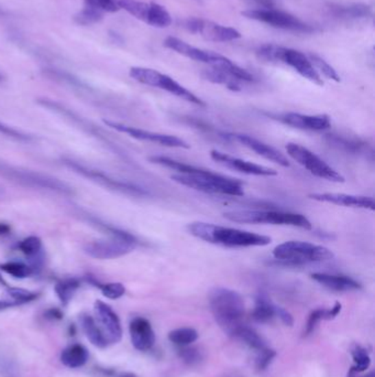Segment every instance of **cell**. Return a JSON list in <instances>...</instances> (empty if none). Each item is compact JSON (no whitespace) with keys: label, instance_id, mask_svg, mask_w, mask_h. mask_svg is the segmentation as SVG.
I'll use <instances>...</instances> for the list:
<instances>
[{"label":"cell","instance_id":"cell-37","mask_svg":"<svg viewBox=\"0 0 375 377\" xmlns=\"http://www.w3.org/2000/svg\"><path fill=\"white\" fill-rule=\"evenodd\" d=\"M307 56H309V61L311 62L313 67H315V70L318 72L320 76H324L328 80H331V81L340 82L339 74L322 56H317L315 54H309Z\"/></svg>","mask_w":375,"mask_h":377},{"label":"cell","instance_id":"cell-44","mask_svg":"<svg viewBox=\"0 0 375 377\" xmlns=\"http://www.w3.org/2000/svg\"><path fill=\"white\" fill-rule=\"evenodd\" d=\"M0 134L5 135L7 137L12 138V139L19 140V141H30L32 137L29 135L23 134L19 132L17 129L12 128L10 126L0 122Z\"/></svg>","mask_w":375,"mask_h":377},{"label":"cell","instance_id":"cell-25","mask_svg":"<svg viewBox=\"0 0 375 377\" xmlns=\"http://www.w3.org/2000/svg\"><path fill=\"white\" fill-rule=\"evenodd\" d=\"M23 254L27 256L29 260V265L36 271V269H40L43 264V247H42V242L38 236H29L25 240L19 242L17 245Z\"/></svg>","mask_w":375,"mask_h":377},{"label":"cell","instance_id":"cell-26","mask_svg":"<svg viewBox=\"0 0 375 377\" xmlns=\"http://www.w3.org/2000/svg\"><path fill=\"white\" fill-rule=\"evenodd\" d=\"M278 308L276 304L271 301L265 293H260L256 298V306L252 311L253 320L260 323H267L272 321L278 315Z\"/></svg>","mask_w":375,"mask_h":377},{"label":"cell","instance_id":"cell-34","mask_svg":"<svg viewBox=\"0 0 375 377\" xmlns=\"http://www.w3.org/2000/svg\"><path fill=\"white\" fill-rule=\"evenodd\" d=\"M198 332L193 328H180L169 333V340L176 347H186L197 341Z\"/></svg>","mask_w":375,"mask_h":377},{"label":"cell","instance_id":"cell-3","mask_svg":"<svg viewBox=\"0 0 375 377\" xmlns=\"http://www.w3.org/2000/svg\"><path fill=\"white\" fill-rule=\"evenodd\" d=\"M171 179L178 185L191 187L200 192L220 194V196H243V182L234 178L223 176L209 170L206 174L199 176H187V174H176L171 176Z\"/></svg>","mask_w":375,"mask_h":377},{"label":"cell","instance_id":"cell-4","mask_svg":"<svg viewBox=\"0 0 375 377\" xmlns=\"http://www.w3.org/2000/svg\"><path fill=\"white\" fill-rule=\"evenodd\" d=\"M229 221L240 224H272L287 225L311 229L313 224L309 218L298 213L282 212V211H265V209H232L223 213Z\"/></svg>","mask_w":375,"mask_h":377},{"label":"cell","instance_id":"cell-40","mask_svg":"<svg viewBox=\"0 0 375 377\" xmlns=\"http://www.w3.org/2000/svg\"><path fill=\"white\" fill-rule=\"evenodd\" d=\"M7 295L12 299V301L16 302L18 306L25 305V304H28V302L34 301V300H36L39 297V293L25 290V289H21V288L12 287H8Z\"/></svg>","mask_w":375,"mask_h":377},{"label":"cell","instance_id":"cell-22","mask_svg":"<svg viewBox=\"0 0 375 377\" xmlns=\"http://www.w3.org/2000/svg\"><path fill=\"white\" fill-rule=\"evenodd\" d=\"M131 342L134 349L141 352H147L152 349L156 343V334L150 321L142 317L132 319L129 325Z\"/></svg>","mask_w":375,"mask_h":377},{"label":"cell","instance_id":"cell-47","mask_svg":"<svg viewBox=\"0 0 375 377\" xmlns=\"http://www.w3.org/2000/svg\"><path fill=\"white\" fill-rule=\"evenodd\" d=\"M256 3H260L264 8H274L276 3L273 0H256Z\"/></svg>","mask_w":375,"mask_h":377},{"label":"cell","instance_id":"cell-15","mask_svg":"<svg viewBox=\"0 0 375 377\" xmlns=\"http://www.w3.org/2000/svg\"><path fill=\"white\" fill-rule=\"evenodd\" d=\"M104 123L108 126V127H110V128L114 129L117 132L123 133V134L128 135V136L134 138V139L149 141V143L165 146V147H170V148H191V146L185 140L176 137V136H172V135L149 132V130H145V129L136 128V127H132V126L116 123V122H112V120L105 119L104 120Z\"/></svg>","mask_w":375,"mask_h":377},{"label":"cell","instance_id":"cell-7","mask_svg":"<svg viewBox=\"0 0 375 377\" xmlns=\"http://www.w3.org/2000/svg\"><path fill=\"white\" fill-rule=\"evenodd\" d=\"M106 232L110 235L109 240H93L84 246V251L89 258L101 260L123 258L138 245V240L134 235L123 229L108 227Z\"/></svg>","mask_w":375,"mask_h":377},{"label":"cell","instance_id":"cell-46","mask_svg":"<svg viewBox=\"0 0 375 377\" xmlns=\"http://www.w3.org/2000/svg\"><path fill=\"white\" fill-rule=\"evenodd\" d=\"M16 306H18L17 304L12 300H0V311L6 310V309L16 307Z\"/></svg>","mask_w":375,"mask_h":377},{"label":"cell","instance_id":"cell-18","mask_svg":"<svg viewBox=\"0 0 375 377\" xmlns=\"http://www.w3.org/2000/svg\"><path fill=\"white\" fill-rule=\"evenodd\" d=\"M94 311L97 318V324L108 343H118L123 338V327L117 313L112 310L110 306L100 300L95 302Z\"/></svg>","mask_w":375,"mask_h":377},{"label":"cell","instance_id":"cell-20","mask_svg":"<svg viewBox=\"0 0 375 377\" xmlns=\"http://www.w3.org/2000/svg\"><path fill=\"white\" fill-rule=\"evenodd\" d=\"M225 137L228 140H232V141L239 143L240 145L245 146L250 150L254 151L258 156L263 157L264 159L278 163V165H282L284 168L291 165L287 157L284 156L282 152L273 148L270 145L263 143L261 140L251 137L249 135L234 133V134H226Z\"/></svg>","mask_w":375,"mask_h":377},{"label":"cell","instance_id":"cell-13","mask_svg":"<svg viewBox=\"0 0 375 377\" xmlns=\"http://www.w3.org/2000/svg\"><path fill=\"white\" fill-rule=\"evenodd\" d=\"M120 9L132 14L156 28H167L172 23L170 12L165 7L156 3H143L138 0H118Z\"/></svg>","mask_w":375,"mask_h":377},{"label":"cell","instance_id":"cell-50","mask_svg":"<svg viewBox=\"0 0 375 377\" xmlns=\"http://www.w3.org/2000/svg\"><path fill=\"white\" fill-rule=\"evenodd\" d=\"M219 377H245L240 375L239 373H234V372H230V373H225V374L221 375Z\"/></svg>","mask_w":375,"mask_h":377},{"label":"cell","instance_id":"cell-49","mask_svg":"<svg viewBox=\"0 0 375 377\" xmlns=\"http://www.w3.org/2000/svg\"><path fill=\"white\" fill-rule=\"evenodd\" d=\"M348 377H375V375L373 372H371V373H369V374L367 375H364V376H359V374H354V373H352V372H349Z\"/></svg>","mask_w":375,"mask_h":377},{"label":"cell","instance_id":"cell-41","mask_svg":"<svg viewBox=\"0 0 375 377\" xmlns=\"http://www.w3.org/2000/svg\"><path fill=\"white\" fill-rule=\"evenodd\" d=\"M85 7L100 12H117L120 10L118 0H84Z\"/></svg>","mask_w":375,"mask_h":377},{"label":"cell","instance_id":"cell-23","mask_svg":"<svg viewBox=\"0 0 375 377\" xmlns=\"http://www.w3.org/2000/svg\"><path fill=\"white\" fill-rule=\"evenodd\" d=\"M311 279L317 284L327 288L329 290L337 293H346V291L360 290L362 286L360 282L353 279L351 277L343 275H330L325 273H315L311 274Z\"/></svg>","mask_w":375,"mask_h":377},{"label":"cell","instance_id":"cell-51","mask_svg":"<svg viewBox=\"0 0 375 377\" xmlns=\"http://www.w3.org/2000/svg\"><path fill=\"white\" fill-rule=\"evenodd\" d=\"M119 377H138L134 373H123V374L120 375Z\"/></svg>","mask_w":375,"mask_h":377},{"label":"cell","instance_id":"cell-16","mask_svg":"<svg viewBox=\"0 0 375 377\" xmlns=\"http://www.w3.org/2000/svg\"><path fill=\"white\" fill-rule=\"evenodd\" d=\"M165 47L170 50L176 51L178 54L186 56L189 59L202 62L205 65H210L211 67H225L226 65H228L229 61H231L228 58L216 54V52L195 48L186 42L178 39L176 36H167L165 41Z\"/></svg>","mask_w":375,"mask_h":377},{"label":"cell","instance_id":"cell-1","mask_svg":"<svg viewBox=\"0 0 375 377\" xmlns=\"http://www.w3.org/2000/svg\"><path fill=\"white\" fill-rule=\"evenodd\" d=\"M189 234L206 243L238 249V247H254L271 244L272 238L267 235L247 232L234 227H220L216 224L194 222L187 225Z\"/></svg>","mask_w":375,"mask_h":377},{"label":"cell","instance_id":"cell-19","mask_svg":"<svg viewBox=\"0 0 375 377\" xmlns=\"http://www.w3.org/2000/svg\"><path fill=\"white\" fill-rule=\"evenodd\" d=\"M210 157L211 159L218 162L219 165L238 171V172H242V174L256 176H278V171L274 170L272 168L256 165L253 162L236 158V157L230 156V155L225 154L219 150H211Z\"/></svg>","mask_w":375,"mask_h":377},{"label":"cell","instance_id":"cell-38","mask_svg":"<svg viewBox=\"0 0 375 377\" xmlns=\"http://www.w3.org/2000/svg\"><path fill=\"white\" fill-rule=\"evenodd\" d=\"M178 354L184 363L189 366L198 365L204 360L203 352L198 347H192V344L178 347Z\"/></svg>","mask_w":375,"mask_h":377},{"label":"cell","instance_id":"cell-29","mask_svg":"<svg viewBox=\"0 0 375 377\" xmlns=\"http://www.w3.org/2000/svg\"><path fill=\"white\" fill-rule=\"evenodd\" d=\"M342 305L340 302H336L334 307L330 309H324L319 308L309 315V320L306 322L305 331H304V336H309L314 333L317 325L323 320H332L336 318L340 312H341Z\"/></svg>","mask_w":375,"mask_h":377},{"label":"cell","instance_id":"cell-42","mask_svg":"<svg viewBox=\"0 0 375 377\" xmlns=\"http://www.w3.org/2000/svg\"><path fill=\"white\" fill-rule=\"evenodd\" d=\"M328 138L331 144H334L337 147H339L348 152H360L364 147V144L345 139V138L338 137V136H332V137L329 136Z\"/></svg>","mask_w":375,"mask_h":377},{"label":"cell","instance_id":"cell-48","mask_svg":"<svg viewBox=\"0 0 375 377\" xmlns=\"http://www.w3.org/2000/svg\"><path fill=\"white\" fill-rule=\"evenodd\" d=\"M10 231H12V229H10V227H9L8 224L0 223V236L9 234V233H10Z\"/></svg>","mask_w":375,"mask_h":377},{"label":"cell","instance_id":"cell-2","mask_svg":"<svg viewBox=\"0 0 375 377\" xmlns=\"http://www.w3.org/2000/svg\"><path fill=\"white\" fill-rule=\"evenodd\" d=\"M209 307L219 327L231 336L245 324V300L237 291L216 288L209 296Z\"/></svg>","mask_w":375,"mask_h":377},{"label":"cell","instance_id":"cell-32","mask_svg":"<svg viewBox=\"0 0 375 377\" xmlns=\"http://www.w3.org/2000/svg\"><path fill=\"white\" fill-rule=\"evenodd\" d=\"M81 287V282L77 278H66V279L60 280L54 287L56 296L59 298L62 305L67 306L70 304L73 297L76 291Z\"/></svg>","mask_w":375,"mask_h":377},{"label":"cell","instance_id":"cell-45","mask_svg":"<svg viewBox=\"0 0 375 377\" xmlns=\"http://www.w3.org/2000/svg\"><path fill=\"white\" fill-rule=\"evenodd\" d=\"M45 317L50 320H61L63 318V315L59 309H50L45 312Z\"/></svg>","mask_w":375,"mask_h":377},{"label":"cell","instance_id":"cell-5","mask_svg":"<svg viewBox=\"0 0 375 377\" xmlns=\"http://www.w3.org/2000/svg\"><path fill=\"white\" fill-rule=\"evenodd\" d=\"M273 256L278 262L287 266L320 263L335 258L334 253L325 246L300 240H289L280 244L273 249Z\"/></svg>","mask_w":375,"mask_h":377},{"label":"cell","instance_id":"cell-36","mask_svg":"<svg viewBox=\"0 0 375 377\" xmlns=\"http://www.w3.org/2000/svg\"><path fill=\"white\" fill-rule=\"evenodd\" d=\"M88 282H90L93 286L97 287L104 296L108 299L116 300L119 299L125 293V287L120 282H108V284H101L97 282L94 278H88Z\"/></svg>","mask_w":375,"mask_h":377},{"label":"cell","instance_id":"cell-14","mask_svg":"<svg viewBox=\"0 0 375 377\" xmlns=\"http://www.w3.org/2000/svg\"><path fill=\"white\" fill-rule=\"evenodd\" d=\"M183 25L184 28L192 34H199L207 41L229 42L241 38V34L237 29L219 25L210 20L189 18L184 21Z\"/></svg>","mask_w":375,"mask_h":377},{"label":"cell","instance_id":"cell-52","mask_svg":"<svg viewBox=\"0 0 375 377\" xmlns=\"http://www.w3.org/2000/svg\"><path fill=\"white\" fill-rule=\"evenodd\" d=\"M0 285L5 286V287H9L8 284H7L6 280L3 279L1 274H0Z\"/></svg>","mask_w":375,"mask_h":377},{"label":"cell","instance_id":"cell-31","mask_svg":"<svg viewBox=\"0 0 375 377\" xmlns=\"http://www.w3.org/2000/svg\"><path fill=\"white\" fill-rule=\"evenodd\" d=\"M232 338L243 342L247 347H250L256 353L260 352L262 350L267 349V342L264 341V339L261 335L256 332V330L252 328L247 327V324H243L239 329L237 330Z\"/></svg>","mask_w":375,"mask_h":377},{"label":"cell","instance_id":"cell-53","mask_svg":"<svg viewBox=\"0 0 375 377\" xmlns=\"http://www.w3.org/2000/svg\"><path fill=\"white\" fill-rule=\"evenodd\" d=\"M0 81H3V76L1 74H0Z\"/></svg>","mask_w":375,"mask_h":377},{"label":"cell","instance_id":"cell-24","mask_svg":"<svg viewBox=\"0 0 375 377\" xmlns=\"http://www.w3.org/2000/svg\"><path fill=\"white\" fill-rule=\"evenodd\" d=\"M329 14L336 19L358 20L369 18L372 9L367 3H329Z\"/></svg>","mask_w":375,"mask_h":377},{"label":"cell","instance_id":"cell-11","mask_svg":"<svg viewBox=\"0 0 375 377\" xmlns=\"http://www.w3.org/2000/svg\"><path fill=\"white\" fill-rule=\"evenodd\" d=\"M287 151L293 160L303 165L313 176L331 182H345V176L329 165L325 160L300 144L289 143Z\"/></svg>","mask_w":375,"mask_h":377},{"label":"cell","instance_id":"cell-27","mask_svg":"<svg viewBox=\"0 0 375 377\" xmlns=\"http://www.w3.org/2000/svg\"><path fill=\"white\" fill-rule=\"evenodd\" d=\"M80 321H81L83 332L85 333L86 338L88 339L93 345L100 347V349L108 347L109 343L107 339L105 338L103 331L100 330L99 325L92 316L84 313V315H82Z\"/></svg>","mask_w":375,"mask_h":377},{"label":"cell","instance_id":"cell-8","mask_svg":"<svg viewBox=\"0 0 375 377\" xmlns=\"http://www.w3.org/2000/svg\"><path fill=\"white\" fill-rule=\"evenodd\" d=\"M0 176L23 187L52 191L60 194H73L72 187L58 178L40 174L36 171L27 170L23 168L9 165L6 162L0 161Z\"/></svg>","mask_w":375,"mask_h":377},{"label":"cell","instance_id":"cell-9","mask_svg":"<svg viewBox=\"0 0 375 377\" xmlns=\"http://www.w3.org/2000/svg\"><path fill=\"white\" fill-rule=\"evenodd\" d=\"M131 78H134V81L139 83L145 84L147 87H156L160 90L167 91V92L173 94L182 98L184 101L189 103L195 104L198 106H206L205 102L200 100L198 96L193 94L191 91L187 90L183 85L176 82L174 78L171 76L158 72V71L153 70V69H147V67H131L130 72Z\"/></svg>","mask_w":375,"mask_h":377},{"label":"cell","instance_id":"cell-10","mask_svg":"<svg viewBox=\"0 0 375 377\" xmlns=\"http://www.w3.org/2000/svg\"><path fill=\"white\" fill-rule=\"evenodd\" d=\"M62 161H63L64 165H66L69 169L74 171L76 174H81L84 178L92 180V181L96 182L98 185H103L107 189H110V190L117 191V192L123 193L127 196H138V198L149 196V192L140 185L114 179L112 176L105 174L103 171L83 165L81 162L66 159V158H64Z\"/></svg>","mask_w":375,"mask_h":377},{"label":"cell","instance_id":"cell-35","mask_svg":"<svg viewBox=\"0 0 375 377\" xmlns=\"http://www.w3.org/2000/svg\"><path fill=\"white\" fill-rule=\"evenodd\" d=\"M0 269L5 271L6 274L10 275V276L14 277V278H19V279L28 278L31 275H34L36 273V271L29 264L17 262V260H10V262L1 264Z\"/></svg>","mask_w":375,"mask_h":377},{"label":"cell","instance_id":"cell-33","mask_svg":"<svg viewBox=\"0 0 375 377\" xmlns=\"http://www.w3.org/2000/svg\"><path fill=\"white\" fill-rule=\"evenodd\" d=\"M351 356H352L353 365L350 372L354 374L363 373L371 365V356H370L369 351L359 344L353 345L352 350H351Z\"/></svg>","mask_w":375,"mask_h":377},{"label":"cell","instance_id":"cell-17","mask_svg":"<svg viewBox=\"0 0 375 377\" xmlns=\"http://www.w3.org/2000/svg\"><path fill=\"white\" fill-rule=\"evenodd\" d=\"M269 117L281 122L284 125L294 128L311 132H323L331 127V119L328 115H304L300 113H282V114H269Z\"/></svg>","mask_w":375,"mask_h":377},{"label":"cell","instance_id":"cell-28","mask_svg":"<svg viewBox=\"0 0 375 377\" xmlns=\"http://www.w3.org/2000/svg\"><path fill=\"white\" fill-rule=\"evenodd\" d=\"M203 76L207 81L215 84H221L229 90L236 91V92L241 90V84L243 83L228 71L218 69V67H211L210 70H206L203 73Z\"/></svg>","mask_w":375,"mask_h":377},{"label":"cell","instance_id":"cell-21","mask_svg":"<svg viewBox=\"0 0 375 377\" xmlns=\"http://www.w3.org/2000/svg\"><path fill=\"white\" fill-rule=\"evenodd\" d=\"M309 198L314 201L335 204L339 207H354V209H371L374 211L375 202L372 196H353L346 193H311Z\"/></svg>","mask_w":375,"mask_h":377},{"label":"cell","instance_id":"cell-6","mask_svg":"<svg viewBox=\"0 0 375 377\" xmlns=\"http://www.w3.org/2000/svg\"><path fill=\"white\" fill-rule=\"evenodd\" d=\"M256 56L258 59L267 62H281L284 65L294 69L300 76L307 78L319 87H323L324 81L318 74L315 67L309 61V56L300 51L294 49L284 48L278 45H263L256 50Z\"/></svg>","mask_w":375,"mask_h":377},{"label":"cell","instance_id":"cell-43","mask_svg":"<svg viewBox=\"0 0 375 377\" xmlns=\"http://www.w3.org/2000/svg\"><path fill=\"white\" fill-rule=\"evenodd\" d=\"M276 356V352L274 350L267 347V349L262 350L256 353V367L258 371H264L267 369L272 363V361Z\"/></svg>","mask_w":375,"mask_h":377},{"label":"cell","instance_id":"cell-30","mask_svg":"<svg viewBox=\"0 0 375 377\" xmlns=\"http://www.w3.org/2000/svg\"><path fill=\"white\" fill-rule=\"evenodd\" d=\"M88 358L86 347L81 344H73L62 352L61 362L69 369H80L87 363Z\"/></svg>","mask_w":375,"mask_h":377},{"label":"cell","instance_id":"cell-12","mask_svg":"<svg viewBox=\"0 0 375 377\" xmlns=\"http://www.w3.org/2000/svg\"><path fill=\"white\" fill-rule=\"evenodd\" d=\"M242 16H245L247 19L256 20L258 23H267L274 28L293 32L311 34L315 31L314 27H311V25H307L293 14L276 8L249 9L242 12Z\"/></svg>","mask_w":375,"mask_h":377},{"label":"cell","instance_id":"cell-39","mask_svg":"<svg viewBox=\"0 0 375 377\" xmlns=\"http://www.w3.org/2000/svg\"><path fill=\"white\" fill-rule=\"evenodd\" d=\"M104 19L103 12L95 10V9L85 8L82 9L81 12L74 16V21L80 25H92L100 23Z\"/></svg>","mask_w":375,"mask_h":377}]
</instances>
